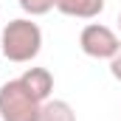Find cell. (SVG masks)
<instances>
[{"mask_svg": "<svg viewBox=\"0 0 121 121\" xmlns=\"http://www.w3.org/2000/svg\"><path fill=\"white\" fill-rule=\"evenodd\" d=\"M0 45H3V56L9 62H31L39 48H42V31L37 23H31L26 17L6 23V28L0 34Z\"/></svg>", "mask_w": 121, "mask_h": 121, "instance_id": "1", "label": "cell"}, {"mask_svg": "<svg viewBox=\"0 0 121 121\" xmlns=\"http://www.w3.org/2000/svg\"><path fill=\"white\" fill-rule=\"evenodd\" d=\"M42 101L34 99L20 79L0 87V121H39Z\"/></svg>", "mask_w": 121, "mask_h": 121, "instance_id": "2", "label": "cell"}, {"mask_svg": "<svg viewBox=\"0 0 121 121\" xmlns=\"http://www.w3.org/2000/svg\"><path fill=\"white\" fill-rule=\"evenodd\" d=\"M79 48L90 59H113L121 48V39L113 28H107L101 23H90L79 34Z\"/></svg>", "mask_w": 121, "mask_h": 121, "instance_id": "3", "label": "cell"}, {"mask_svg": "<svg viewBox=\"0 0 121 121\" xmlns=\"http://www.w3.org/2000/svg\"><path fill=\"white\" fill-rule=\"evenodd\" d=\"M20 82H23L26 90H28L34 99H39V101H48V96L54 90V76H51L48 68H28V70L20 76Z\"/></svg>", "mask_w": 121, "mask_h": 121, "instance_id": "4", "label": "cell"}, {"mask_svg": "<svg viewBox=\"0 0 121 121\" xmlns=\"http://www.w3.org/2000/svg\"><path fill=\"white\" fill-rule=\"evenodd\" d=\"M56 9L68 17L79 20H93L104 11V0H56Z\"/></svg>", "mask_w": 121, "mask_h": 121, "instance_id": "5", "label": "cell"}, {"mask_svg": "<svg viewBox=\"0 0 121 121\" xmlns=\"http://www.w3.org/2000/svg\"><path fill=\"white\" fill-rule=\"evenodd\" d=\"M39 121H76V113L65 99H48V101H42Z\"/></svg>", "mask_w": 121, "mask_h": 121, "instance_id": "6", "label": "cell"}, {"mask_svg": "<svg viewBox=\"0 0 121 121\" xmlns=\"http://www.w3.org/2000/svg\"><path fill=\"white\" fill-rule=\"evenodd\" d=\"M17 3H20V9L26 14H31V17H42L51 9H56V0H17Z\"/></svg>", "mask_w": 121, "mask_h": 121, "instance_id": "7", "label": "cell"}, {"mask_svg": "<svg viewBox=\"0 0 121 121\" xmlns=\"http://www.w3.org/2000/svg\"><path fill=\"white\" fill-rule=\"evenodd\" d=\"M110 73H113V79L121 82V48H118V54L110 59Z\"/></svg>", "mask_w": 121, "mask_h": 121, "instance_id": "8", "label": "cell"}, {"mask_svg": "<svg viewBox=\"0 0 121 121\" xmlns=\"http://www.w3.org/2000/svg\"><path fill=\"white\" fill-rule=\"evenodd\" d=\"M118 28H121V14H118Z\"/></svg>", "mask_w": 121, "mask_h": 121, "instance_id": "9", "label": "cell"}]
</instances>
